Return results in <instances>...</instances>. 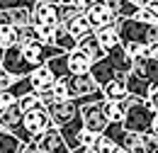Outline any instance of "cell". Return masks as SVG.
Instances as JSON below:
<instances>
[{
    "label": "cell",
    "instance_id": "obj_1",
    "mask_svg": "<svg viewBox=\"0 0 158 153\" xmlns=\"http://www.w3.org/2000/svg\"><path fill=\"white\" fill-rule=\"evenodd\" d=\"M131 68H134V58L129 56V54L124 51V46L119 44L114 49H110L100 61L93 63V71H90V73L95 76V80H98L100 88H102V85H107L112 78L122 76V73H129Z\"/></svg>",
    "mask_w": 158,
    "mask_h": 153
},
{
    "label": "cell",
    "instance_id": "obj_7",
    "mask_svg": "<svg viewBox=\"0 0 158 153\" xmlns=\"http://www.w3.org/2000/svg\"><path fill=\"white\" fill-rule=\"evenodd\" d=\"M24 126H27V131L32 134L34 141H37L41 134H46V131L54 126V119L49 114V107H39V110L24 112Z\"/></svg>",
    "mask_w": 158,
    "mask_h": 153
},
{
    "label": "cell",
    "instance_id": "obj_21",
    "mask_svg": "<svg viewBox=\"0 0 158 153\" xmlns=\"http://www.w3.org/2000/svg\"><path fill=\"white\" fill-rule=\"evenodd\" d=\"M95 34H98L100 44L105 46V51H110V49H114V46L122 44V37H119V29H117V27H102V29H98Z\"/></svg>",
    "mask_w": 158,
    "mask_h": 153
},
{
    "label": "cell",
    "instance_id": "obj_31",
    "mask_svg": "<svg viewBox=\"0 0 158 153\" xmlns=\"http://www.w3.org/2000/svg\"><path fill=\"white\" fill-rule=\"evenodd\" d=\"M119 146H122V148H127V151H131V153H134V151L139 148V146H141V134H136V131H127Z\"/></svg>",
    "mask_w": 158,
    "mask_h": 153
},
{
    "label": "cell",
    "instance_id": "obj_22",
    "mask_svg": "<svg viewBox=\"0 0 158 153\" xmlns=\"http://www.w3.org/2000/svg\"><path fill=\"white\" fill-rule=\"evenodd\" d=\"M46 66L54 71L56 80H59V78H68V76H71V68H68V54H59V56L49 58Z\"/></svg>",
    "mask_w": 158,
    "mask_h": 153
},
{
    "label": "cell",
    "instance_id": "obj_34",
    "mask_svg": "<svg viewBox=\"0 0 158 153\" xmlns=\"http://www.w3.org/2000/svg\"><path fill=\"white\" fill-rule=\"evenodd\" d=\"M141 143H143L146 153H158V136H153L151 131L141 134Z\"/></svg>",
    "mask_w": 158,
    "mask_h": 153
},
{
    "label": "cell",
    "instance_id": "obj_14",
    "mask_svg": "<svg viewBox=\"0 0 158 153\" xmlns=\"http://www.w3.org/2000/svg\"><path fill=\"white\" fill-rule=\"evenodd\" d=\"M29 78H32V85H34V90H37V93L51 90V88H54V83H56V76H54V71H51L46 63L37 66V68L29 73Z\"/></svg>",
    "mask_w": 158,
    "mask_h": 153
},
{
    "label": "cell",
    "instance_id": "obj_12",
    "mask_svg": "<svg viewBox=\"0 0 158 153\" xmlns=\"http://www.w3.org/2000/svg\"><path fill=\"white\" fill-rule=\"evenodd\" d=\"M17 39H20V27L12 22V12L0 10V46L7 49L12 44H17Z\"/></svg>",
    "mask_w": 158,
    "mask_h": 153
},
{
    "label": "cell",
    "instance_id": "obj_41",
    "mask_svg": "<svg viewBox=\"0 0 158 153\" xmlns=\"http://www.w3.org/2000/svg\"><path fill=\"white\" fill-rule=\"evenodd\" d=\"M148 102H151V107L158 112V88L156 90H151V97H148Z\"/></svg>",
    "mask_w": 158,
    "mask_h": 153
},
{
    "label": "cell",
    "instance_id": "obj_17",
    "mask_svg": "<svg viewBox=\"0 0 158 153\" xmlns=\"http://www.w3.org/2000/svg\"><path fill=\"white\" fill-rule=\"evenodd\" d=\"M78 49H83V51L93 58V61H100V58L107 54V51H105V46L100 44V39H98V34H95V32H90L88 37L80 39V41H78Z\"/></svg>",
    "mask_w": 158,
    "mask_h": 153
},
{
    "label": "cell",
    "instance_id": "obj_9",
    "mask_svg": "<svg viewBox=\"0 0 158 153\" xmlns=\"http://www.w3.org/2000/svg\"><path fill=\"white\" fill-rule=\"evenodd\" d=\"M32 24H61V2L39 0L32 7Z\"/></svg>",
    "mask_w": 158,
    "mask_h": 153
},
{
    "label": "cell",
    "instance_id": "obj_39",
    "mask_svg": "<svg viewBox=\"0 0 158 153\" xmlns=\"http://www.w3.org/2000/svg\"><path fill=\"white\" fill-rule=\"evenodd\" d=\"M22 153H46V151H41L39 143H37V141H32V143H27V146H24V151H22Z\"/></svg>",
    "mask_w": 158,
    "mask_h": 153
},
{
    "label": "cell",
    "instance_id": "obj_33",
    "mask_svg": "<svg viewBox=\"0 0 158 153\" xmlns=\"http://www.w3.org/2000/svg\"><path fill=\"white\" fill-rule=\"evenodd\" d=\"M83 10H80L78 5H63L61 2V24H66L68 19H73L76 15H80Z\"/></svg>",
    "mask_w": 158,
    "mask_h": 153
},
{
    "label": "cell",
    "instance_id": "obj_15",
    "mask_svg": "<svg viewBox=\"0 0 158 153\" xmlns=\"http://www.w3.org/2000/svg\"><path fill=\"white\" fill-rule=\"evenodd\" d=\"M102 90H105V97L107 100H124V97L129 95V85H127V73H122V76L112 78L107 85H102Z\"/></svg>",
    "mask_w": 158,
    "mask_h": 153
},
{
    "label": "cell",
    "instance_id": "obj_19",
    "mask_svg": "<svg viewBox=\"0 0 158 153\" xmlns=\"http://www.w3.org/2000/svg\"><path fill=\"white\" fill-rule=\"evenodd\" d=\"M24 141L20 136H15L12 131H5L0 129V153H22L24 151Z\"/></svg>",
    "mask_w": 158,
    "mask_h": 153
},
{
    "label": "cell",
    "instance_id": "obj_29",
    "mask_svg": "<svg viewBox=\"0 0 158 153\" xmlns=\"http://www.w3.org/2000/svg\"><path fill=\"white\" fill-rule=\"evenodd\" d=\"M15 102H17V95H15L10 88H2V90H0V114H5Z\"/></svg>",
    "mask_w": 158,
    "mask_h": 153
},
{
    "label": "cell",
    "instance_id": "obj_42",
    "mask_svg": "<svg viewBox=\"0 0 158 153\" xmlns=\"http://www.w3.org/2000/svg\"><path fill=\"white\" fill-rule=\"evenodd\" d=\"M151 134L158 136V112H156V119H153V124H151Z\"/></svg>",
    "mask_w": 158,
    "mask_h": 153
},
{
    "label": "cell",
    "instance_id": "obj_20",
    "mask_svg": "<svg viewBox=\"0 0 158 153\" xmlns=\"http://www.w3.org/2000/svg\"><path fill=\"white\" fill-rule=\"evenodd\" d=\"M54 44H56V46H61L63 51H73V49H78V39L68 32V27H66V24H59V27H56Z\"/></svg>",
    "mask_w": 158,
    "mask_h": 153
},
{
    "label": "cell",
    "instance_id": "obj_2",
    "mask_svg": "<svg viewBox=\"0 0 158 153\" xmlns=\"http://www.w3.org/2000/svg\"><path fill=\"white\" fill-rule=\"evenodd\" d=\"M153 119H156V110L151 107V102L141 100V97H134V102L129 105L127 117H124V129L136 131V134H146V131H151Z\"/></svg>",
    "mask_w": 158,
    "mask_h": 153
},
{
    "label": "cell",
    "instance_id": "obj_18",
    "mask_svg": "<svg viewBox=\"0 0 158 153\" xmlns=\"http://www.w3.org/2000/svg\"><path fill=\"white\" fill-rule=\"evenodd\" d=\"M66 27H68V32H71V34H73V37L78 39H83V37H88V34H90V32H95V29H93V24H90V19H88V15H85V12H80V15H76V17L73 19H68V22H66Z\"/></svg>",
    "mask_w": 158,
    "mask_h": 153
},
{
    "label": "cell",
    "instance_id": "obj_43",
    "mask_svg": "<svg viewBox=\"0 0 158 153\" xmlns=\"http://www.w3.org/2000/svg\"><path fill=\"white\" fill-rule=\"evenodd\" d=\"M134 153H146V148H143V143H141V146H139V148H136Z\"/></svg>",
    "mask_w": 158,
    "mask_h": 153
},
{
    "label": "cell",
    "instance_id": "obj_26",
    "mask_svg": "<svg viewBox=\"0 0 158 153\" xmlns=\"http://www.w3.org/2000/svg\"><path fill=\"white\" fill-rule=\"evenodd\" d=\"M22 107V112H32V110H39V107H46L44 105V100L39 97V93H29V95H24L17 100Z\"/></svg>",
    "mask_w": 158,
    "mask_h": 153
},
{
    "label": "cell",
    "instance_id": "obj_24",
    "mask_svg": "<svg viewBox=\"0 0 158 153\" xmlns=\"http://www.w3.org/2000/svg\"><path fill=\"white\" fill-rule=\"evenodd\" d=\"M136 19L146 22V24H158V2H148V5H141L136 12Z\"/></svg>",
    "mask_w": 158,
    "mask_h": 153
},
{
    "label": "cell",
    "instance_id": "obj_8",
    "mask_svg": "<svg viewBox=\"0 0 158 153\" xmlns=\"http://www.w3.org/2000/svg\"><path fill=\"white\" fill-rule=\"evenodd\" d=\"M80 112H83L85 129H90V131H95V134H102V131L107 129L110 119H107V117H105V112H102V102H90V105H83V107H80Z\"/></svg>",
    "mask_w": 158,
    "mask_h": 153
},
{
    "label": "cell",
    "instance_id": "obj_11",
    "mask_svg": "<svg viewBox=\"0 0 158 153\" xmlns=\"http://www.w3.org/2000/svg\"><path fill=\"white\" fill-rule=\"evenodd\" d=\"M136 76H141L146 83H151V88H158V56H141L134 58V68Z\"/></svg>",
    "mask_w": 158,
    "mask_h": 153
},
{
    "label": "cell",
    "instance_id": "obj_46",
    "mask_svg": "<svg viewBox=\"0 0 158 153\" xmlns=\"http://www.w3.org/2000/svg\"><path fill=\"white\" fill-rule=\"evenodd\" d=\"M2 54H5V49L0 46V66H2Z\"/></svg>",
    "mask_w": 158,
    "mask_h": 153
},
{
    "label": "cell",
    "instance_id": "obj_37",
    "mask_svg": "<svg viewBox=\"0 0 158 153\" xmlns=\"http://www.w3.org/2000/svg\"><path fill=\"white\" fill-rule=\"evenodd\" d=\"M15 80H17V78L12 76L10 71H5V68L0 66V90H2V88H10V85H12Z\"/></svg>",
    "mask_w": 158,
    "mask_h": 153
},
{
    "label": "cell",
    "instance_id": "obj_45",
    "mask_svg": "<svg viewBox=\"0 0 158 153\" xmlns=\"http://www.w3.org/2000/svg\"><path fill=\"white\" fill-rule=\"evenodd\" d=\"M114 153H131V151H127V148H122V146H119V148H117Z\"/></svg>",
    "mask_w": 158,
    "mask_h": 153
},
{
    "label": "cell",
    "instance_id": "obj_48",
    "mask_svg": "<svg viewBox=\"0 0 158 153\" xmlns=\"http://www.w3.org/2000/svg\"><path fill=\"white\" fill-rule=\"evenodd\" d=\"M153 56H158V49H153Z\"/></svg>",
    "mask_w": 158,
    "mask_h": 153
},
{
    "label": "cell",
    "instance_id": "obj_5",
    "mask_svg": "<svg viewBox=\"0 0 158 153\" xmlns=\"http://www.w3.org/2000/svg\"><path fill=\"white\" fill-rule=\"evenodd\" d=\"M85 15H88V19H90V24H93L95 32L102 29V27H117V22H119V15L107 5V0H98L95 5H90L85 10Z\"/></svg>",
    "mask_w": 158,
    "mask_h": 153
},
{
    "label": "cell",
    "instance_id": "obj_6",
    "mask_svg": "<svg viewBox=\"0 0 158 153\" xmlns=\"http://www.w3.org/2000/svg\"><path fill=\"white\" fill-rule=\"evenodd\" d=\"M148 27L146 22H141L136 17H124L117 22L119 37H122V44H129V41H139V44H146V37H148Z\"/></svg>",
    "mask_w": 158,
    "mask_h": 153
},
{
    "label": "cell",
    "instance_id": "obj_4",
    "mask_svg": "<svg viewBox=\"0 0 158 153\" xmlns=\"http://www.w3.org/2000/svg\"><path fill=\"white\" fill-rule=\"evenodd\" d=\"M49 114L54 119V126H66L68 122H73V119H78L83 112H80V105L76 100H54L51 105H49Z\"/></svg>",
    "mask_w": 158,
    "mask_h": 153
},
{
    "label": "cell",
    "instance_id": "obj_36",
    "mask_svg": "<svg viewBox=\"0 0 158 153\" xmlns=\"http://www.w3.org/2000/svg\"><path fill=\"white\" fill-rule=\"evenodd\" d=\"M95 139H98V134H95V131H90V129H83V131L78 134V141H80V146H83V148H90V146L95 143Z\"/></svg>",
    "mask_w": 158,
    "mask_h": 153
},
{
    "label": "cell",
    "instance_id": "obj_30",
    "mask_svg": "<svg viewBox=\"0 0 158 153\" xmlns=\"http://www.w3.org/2000/svg\"><path fill=\"white\" fill-rule=\"evenodd\" d=\"M139 2H134V0H122V5H119V10H117V15L119 19H124V17H136V12H139Z\"/></svg>",
    "mask_w": 158,
    "mask_h": 153
},
{
    "label": "cell",
    "instance_id": "obj_3",
    "mask_svg": "<svg viewBox=\"0 0 158 153\" xmlns=\"http://www.w3.org/2000/svg\"><path fill=\"white\" fill-rule=\"evenodd\" d=\"M2 68H5V71H10L15 78H22V76H29L37 66H34V63H29V61L24 58L20 44H12V46H7V49H5V54H2Z\"/></svg>",
    "mask_w": 158,
    "mask_h": 153
},
{
    "label": "cell",
    "instance_id": "obj_25",
    "mask_svg": "<svg viewBox=\"0 0 158 153\" xmlns=\"http://www.w3.org/2000/svg\"><path fill=\"white\" fill-rule=\"evenodd\" d=\"M10 90L17 95V100H20V97H24V95H29V93H37V90H34V85H32V78H29V76L17 78V80L10 85Z\"/></svg>",
    "mask_w": 158,
    "mask_h": 153
},
{
    "label": "cell",
    "instance_id": "obj_10",
    "mask_svg": "<svg viewBox=\"0 0 158 153\" xmlns=\"http://www.w3.org/2000/svg\"><path fill=\"white\" fill-rule=\"evenodd\" d=\"M37 143H39L41 151H46V153H73L71 146L66 143V139H63L59 126H51L46 134H41L37 139Z\"/></svg>",
    "mask_w": 158,
    "mask_h": 153
},
{
    "label": "cell",
    "instance_id": "obj_32",
    "mask_svg": "<svg viewBox=\"0 0 158 153\" xmlns=\"http://www.w3.org/2000/svg\"><path fill=\"white\" fill-rule=\"evenodd\" d=\"M39 0H0V10H17V7H34Z\"/></svg>",
    "mask_w": 158,
    "mask_h": 153
},
{
    "label": "cell",
    "instance_id": "obj_16",
    "mask_svg": "<svg viewBox=\"0 0 158 153\" xmlns=\"http://www.w3.org/2000/svg\"><path fill=\"white\" fill-rule=\"evenodd\" d=\"M127 85H129V95H136L141 97V100H148L151 97V83H146L141 76H136L134 71H129L127 73Z\"/></svg>",
    "mask_w": 158,
    "mask_h": 153
},
{
    "label": "cell",
    "instance_id": "obj_28",
    "mask_svg": "<svg viewBox=\"0 0 158 153\" xmlns=\"http://www.w3.org/2000/svg\"><path fill=\"white\" fill-rule=\"evenodd\" d=\"M56 27H59V24H34L37 39L46 41V44H54V37H56Z\"/></svg>",
    "mask_w": 158,
    "mask_h": 153
},
{
    "label": "cell",
    "instance_id": "obj_13",
    "mask_svg": "<svg viewBox=\"0 0 158 153\" xmlns=\"http://www.w3.org/2000/svg\"><path fill=\"white\" fill-rule=\"evenodd\" d=\"M93 58L88 56L83 49H73L68 51V68H71V76H83V73H90L93 71Z\"/></svg>",
    "mask_w": 158,
    "mask_h": 153
},
{
    "label": "cell",
    "instance_id": "obj_23",
    "mask_svg": "<svg viewBox=\"0 0 158 153\" xmlns=\"http://www.w3.org/2000/svg\"><path fill=\"white\" fill-rule=\"evenodd\" d=\"M119 146L110 139L107 134H98V139H95V143L90 146V148H85V153H114Z\"/></svg>",
    "mask_w": 158,
    "mask_h": 153
},
{
    "label": "cell",
    "instance_id": "obj_38",
    "mask_svg": "<svg viewBox=\"0 0 158 153\" xmlns=\"http://www.w3.org/2000/svg\"><path fill=\"white\" fill-rule=\"evenodd\" d=\"M146 44H148V46H153V49H158V24H151V27H148Z\"/></svg>",
    "mask_w": 158,
    "mask_h": 153
},
{
    "label": "cell",
    "instance_id": "obj_47",
    "mask_svg": "<svg viewBox=\"0 0 158 153\" xmlns=\"http://www.w3.org/2000/svg\"><path fill=\"white\" fill-rule=\"evenodd\" d=\"M46 2H61V0H46Z\"/></svg>",
    "mask_w": 158,
    "mask_h": 153
},
{
    "label": "cell",
    "instance_id": "obj_27",
    "mask_svg": "<svg viewBox=\"0 0 158 153\" xmlns=\"http://www.w3.org/2000/svg\"><path fill=\"white\" fill-rule=\"evenodd\" d=\"M102 134H107V136H110V139H112V141L119 146V143H122V139H124V134H127L124 122H110V124H107V129H105Z\"/></svg>",
    "mask_w": 158,
    "mask_h": 153
},
{
    "label": "cell",
    "instance_id": "obj_40",
    "mask_svg": "<svg viewBox=\"0 0 158 153\" xmlns=\"http://www.w3.org/2000/svg\"><path fill=\"white\" fill-rule=\"evenodd\" d=\"M95 2H98V0H76V5H78L83 12H85V10L90 7V5H95Z\"/></svg>",
    "mask_w": 158,
    "mask_h": 153
},
{
    "label": "cell",
    "instance_id": "obj_35",
    "mask_svg": "<svg viewBox=\"0 0 158 153\" xmlns=\"http://www.w3.org/2000/svg\"><path fill=\"white\" fill-rule=\"evenodd\" d=\"M54 97L56 100H68V83H66V78H59L54 83Z\"/></svg>",
    "mask_w": 158,
    "mask_h": 153
},
{
    "label": "cell",
    "instance_id": "obj_44",
    "mask_svg": "<svg viewBox=\"0 0 158 153\" xmlns=\"http://www.w3.org/2000/svg\"><path fill=\"white\" fill-rule=\"evenodd\" d=\"M63 5H76V0H61Z\"/></svg>",
    "mask_w": 158,
    "mask_h": 153
}]
</instances>
